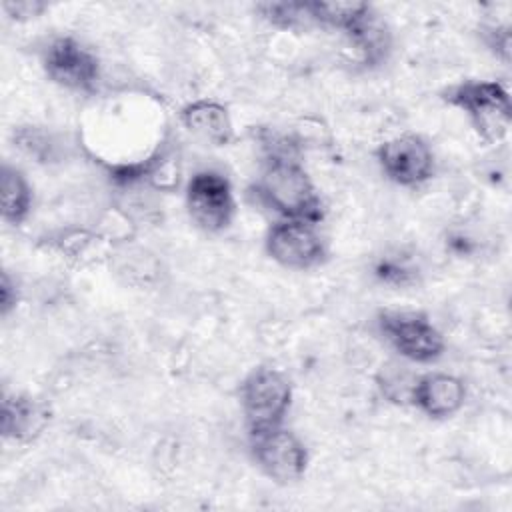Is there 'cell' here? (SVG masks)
Returning a JSON list of instances; mask_svg holds the SVG:
<instances>
[{"mask_svg": "<svg viewBox=\"0 0 512 512\" xmlns=\"http://www.w3.org/2000/svg\"><path fill=\"white\" fill-rule=\"evenodd\" d=\"M254 194L262 206L278 214L282 220L318 224L324 216L316 186L288 150H278L268 156L254 184Z\"/></svg>", "mask_w": 512, "mask_h": 512, "instance_id": "1", "label": "cell"}, {"mask_svg": "<svg viewBox=\"0 0 512 512\" xmlns=\"http://www.w3.org/2000/svg\"><path fill=\"white\" fill-rule=\"evenodd\" d=\"M450 106L460 108L470 118L476 132L488 144H498L508 136L512 108L508 90L496 80H464L444 94Z\"/></svg>", "mask_w": 512, "mask_h": 512, "instance_id": "2", "label": "cell"}, {"mask_svg": "<svg viewBox=\"0 0 512 512\" xmlns=\"http://www.w3.org/2000/svg\"><path fill=\"white\" fill-rule=\"evenodd\" d=\"M240 400L248 432L282 426L292 404V384L278 368L260 366L242 382Z\"/></svg>", "mask_w": 512, "mask_h": 512, "instance_id": "3", "label": "cell"}, {"mask_svg": "<svg viewBox=\"0 0 512 512\" xmlns=\"http://www.w3.org/2000/svg\"><path fill=\"white\" fill-rule=\"evenodd\" d=\"M250 452L258 468L278 484L300 480L308 468V450L304 442L282 426L248 432Z\"/></svg>", "mask_w": 512, "mask_h": 512, "instance_id": "4", "label": "cell"}, {"mask_svg": "<svg viewBox=\"0 0 512 512\" xmlns=\"http://www.w3.org/2000/svg\"><path fill=\"white\" fill-rule=\"evenodd\" d=\"M380 330L406 360L430 364L444 352V336L422 312H382Z\"/></svg>", "mask_w": 512, "mask_h": 512, "instance_id": "5", "label": "cell"}, {"mask_svg": "<svg viewBox=\"0 0 512 512\" xmlns=\"http://www.w3.org/2000/svg\"><path fill=\"white\" fill-rule=\"evenodd\" d=\"M186 206L198 228L206 232L228 228L236 210L228 178L214 170L196 172L186 186Z\"/></svg>", "mask_w": 512, "mask_h": 512, "instance_id": "6", "label": "cell"}, {"mask_svg": "<svg viewBox=\"0 0 512 512\" xmlns=\"http://www.w3.org/2000/svg\"><path fill=\"white\" fill-rule=\"evenodd\" d=\"M376 160L388 180L398 186L416 188L434 174V154L418 134H400L376 148Z\"/></svg>", "mask_w": 512, "mask_h": 512, "instance_id": "7", "label": "cell"}, {"mask_svg": "<svg viewBox=\"0 0 512 512\" xmlns=\"http://www.w3.org/2000/svg\"><path fill=\"white\" fill-rule=\"evenodd\" d=\"M46 76L68 90L90 92L100 78V62L92 50L72 36L54 38L42 56Z\"/></svg>", "mask_w": 512, "mask_h": 512, "instance_id": "8", "label": "cell"}, {"mask_svg": "<svg viewBox=\"0 0 512 512\" xmlns=\"http://www.w3.org/2000/svg\"><path fill=\"white\" fill-rule=\"evenodd\" d=\"M268 256L284 268L308 270L324 262L326 244L316 224L302 220H280L266 234Z\"/></svg>", "mask_w": 512, "mask_h": 512, "instance_id": "9", "label": "cell"}, {"mask_svg": "<svg viewBox=\"0 0 512 512\" xmlns=\"http://www.w3.org/2000/svg\"><path fill=\"white\" fill-rule=\"evenodd\" d=\"M466 400L460 378L446 372H428L416 378L410 402L430 418H450Z\"/></svg>", "mask_w": 512, "mask_h": 512, "instance_id": "10", "label": "cell"}, {"mask_svg": "<svg viewBox=\"0 0 512 512\" xmlns=\"http://www.w3.org/2000/svg\"><path fill=\"white\" fill-rule=\"evenodd\" d=\"M50 422V410L44 402L26 396L12 394L2 400V436L8 440L30 442L42 434Z\"/></svg>", "mask_w": 512, "mask_h": 512, "instance_id": "11", "label": "cell"}, {"mask_svg": "<svg viewBox=\"0 0 512 512\" xmlns=\"http://www.w3.org/2000/svg\"><path fill=\"white\" fill-rule=\"evenodd\" d=\"M180 122L196 138L212 144L226 146L232 140V120L228 108L216 100H196L182 108Z\"/></svg>", "mask_w": 512, "mask_h": 512, "instance_id": "12", "label": "cell"}, {"mask_svg": "<svg viewBox=\"0 0 512 512\" xmlns=\"http://www.w3.org/2000/svg\"><path fill=\"white\" fill-rule=\"evenodd\" d=\"M308 10L314 24L338 28L348 34L354 26H358L368 14H372V6L366 2H352V0H314L308 2Z\"/></svg>", "mask_w": 512, "mask_h": 512, "instance_id": "13", "label": "cell"}, {"mask_svg": "<svg viewBox=\"0 0 512 512\" xmlns=\"http://www.w3.org/2000/svg\"><path fill=\"white\" fill-rule=\"evenodd\" d=\"M32 206V188L26 176L10 164L2 166V220L6 224H22Z\"/></svg>", "mask_w": 512, "mask_h": 512, "instance_id": "14", "label": "cell"}, {"mask_svg": "<svg viewBox=\"0 0 512 512\" xmlns=\"http://www.w3.org/2000/svg\"><path fill=\"white\" fill-rule=\"evenodd\" d=\"M256 10L264 20L278 28H298L314 24L308 2H262L256 4Z\"/></svg>", "mask_w": 512, "mask_h": 512, "instance_id": "15", "label": "cell"}, {"mask_svg": "<svg viewBox=\"0 0 512 512\" xmlns=\"http://www.w3.org/2000/svg\"><path fill=\"white\" fill-rule=\"evenodd\" d=\"M482 34H484V42L488 44V48L498 58H502V62H508V58H510V26L508 24L486 26V28H482Z\"/></svg>", "mask_w": 512, "mask_h": 512, "instance_id": "16", "label": "cell"}, {"mask_svg": "<svg viewBox=\"0 0 512 512\" xmlns=\"http://www.w3.org/2000/svg\"><path fill=\"white\" fill-rule=\"evenodd\" d=\"M376 276L388 284H406V282H410L412 272L394 260H382L376 266Z\"/></svg>", "mask_w": 512, "mask_h": 512, "instance_id": "17", "label": "cell"}, {"mask_svg": "<svg viewBox=\"0 0 512 512\" xmlns=\"http://www.w3.org/2000/svg\"><path fill=\"white\" fill-rule=\"evenodd\" d=\"M48 8V4L38 2V0H22V2H4V10L8 12V16L16 18V20H26V18H36L40 16L44 10Z\"/></svg>", "mask_w": 512, "mask_h": 512, "instance_id": "18", "label": "cell"}, {"mask_svg": "<svg viewBox=\"0 0 512 512\" xmlns=\"http://www.w3.org/2000/svg\"><path fill=\"white\" fill-rule=\"evenodd\" d=\"M16 302H18L16 284L12 282L10 274L4 272L2 274V284H0V312H2V316H8L10 310L16 308Z\"/></svg>", "mask_w": 512, "mask_h": 512, "instance_id": "19", "label": "cell"}]
</instances>
